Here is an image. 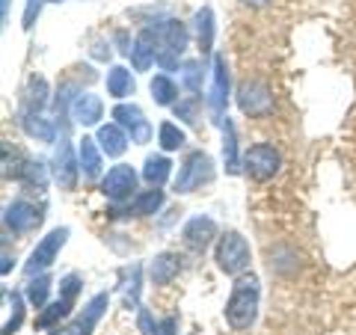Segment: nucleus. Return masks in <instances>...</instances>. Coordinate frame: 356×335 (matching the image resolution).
I'll return each mask as SVG.
<instances>
[{
    "label": "nucleus",
    "mask_w": 356,
    "mask_h": 335,
    "mask_svg": "<svg viewBox=\"0 0 356 335\" xmlns=\"http://www.w3.org/2000/svg\"><path fill=\"white\" fill-rule=\"evenodd\" d=\"M222 125V163H226L229 175L241 172V161H238V137H235V125L229 119H220Z\"/></svg>",
    "instance_id": "obj_20"
},
{
    "label": "nucleus",
    "mask_w": 356,
    "mask_h": 335,
    "mask_svg": "<svg viewBox=\"0 0 356 335\" xmlns=\"http://www.w3.org/2000/svg\"><path fill=\"white\" fill-rule=\"evenodd\" d=\"M172 110H175L178 119L187 122V125H196V119H199V95H191L187 101H175Z\"/></svg>",
    "instance_id": "obj_35"
},
{
    "label": "nucleus",
    "mask_w": 356,
    "mask_h": 335,
    "mask_svg": "<svg viewBox=\"0 0 356 335\" xmlns=\"http://www.w3.org/2000/svg\"><path fill=\"white\" fill-rule=\"evenodd\" d=\"M163 205V190L161 187H152L146 190V193H140V196H134V202L128 205L125 214H134V217H152V214H158Z\"/></svg>",
    "instance_id": "obj_22"
},
{
    "label": "nucleus",
    "mask_w": 356,
    "mask_h": 335,
    "mask_svg": "<svg viewBox=\"0 0 356 335\" xmlns=\"http://www.w3.org/2000/svg\"><path fill=\"white\" fill-rule=\"evenodd\" d=\"M51 276L48 273H39V276H30V285H27V300L33 309H44L48 303V294H51Z\"/></svg>",
    "instance_id": "obj_28"
},
{
    "label": "nucleus",
    "mask_w": 356,
    "mask_h": 335,
    "mask_svg": "<svg viewBox=\"0 0 356 335\" xmlns=\"http://www.w3.org/2000/svg\"><path fill=\"white\" fill-rule=\"evenodd\" d=\"M42 220H44L42 208L27 202V199H15V202L6 205V211H3V226H6V231H13V234L36 231L42 226Z\"/></svg>",
    "instance_id": "obj_8"
},
{
    "label": "nucleus",
    "mask_w": 356,
    "mask_h": 335,
    "mask_svg": "<svg viewBox=\"0 0 356 335\" xmlns=\"http://www.w3.org/2000/svg\"><path fill=\"white\" fill-rule=\"evenodd\" d=\"M211 178H214V161L205 152H193V154H187V161L178 170L175 193H193V190L208 184Z\"/></svg>",
    "instance_id": "obj_5"
},
{
    "label": "nucleus",
    "mask_w": 356,
    "mask_h": 335,
    "mask_svg": "<svg viewBox=\"0 0 356 335\" xmlns=\"http://www.w3.org/2000/svg\"><path fill=\"white\" fill-rule=\"evenodd\" d=\"M170 172H172V161L163 158V154H152V158H146V166H143V178H146L149 187H163Z\"/></svg>",
    "instance_id": "obj_25"
},
{
    "label": "nucleus",
    "mask_w": 356,
    "mask_h": 335,
    "mask_svg": "<svg viewBox=\"0 0 356 335\" xmlns=\"http://www.w3.org/2000/svg\"><path fill=\"white\" fill-rule=\"evenodd\" d=\"M152 98H154V104H161V107H172L178 101V86L172 83L170 74H158L152 81Z\"/></svg>",
    "instance_id": "obj_27"
},
{
    "label": "nucleus",
    "mask_w": 356,
    "mask_h": 335,
    "mask_svg": "<svg viewBox=\"0 0 356 335\" xmlns=\"http://www.w3.org/2000/svg\"><path fill=\"white\" fill-rule=\"evenodd\" d=\"M77 175H81V161H74L72 142L63 140L57 149V158H54V178L63 190H74L77 187Z\"/></svg>",
    "instance_id": "obj_12"
},
{
    "label": "nucleus",
    "mask_w": 356,
    "mask_h": 335,
    "mask_svg": "<svg viewBox=\"0 0 356 335\" xmlns=\"http://www.w3.org/2000/svg\"><path fill=\"white\" fill-rule=\"evenodd\" d=\"M65 240H69V229H65V226L48 231V234H44V238L36 243V250L30 252V259H27V264H24V273H27V276L44 273L54 261H57V255H60V250L65 247Z\"/></svg>",
    "instance_id": "obj_6"
},
{
    "label": "nucleus",
    "mask_w": 356,
    "mask_h": 335,
    "mask_svg": "<svg viewBox=\"0 0 356 335\" xmlns=\"http://www.w3.org/2000/svg\"><path fill=\"white\" fill-rule=\"evenodd\" d=\"M158 142H161L163 152H175V149H181L184 142H187V133L178 128L175 122H161V128H158Z\"/></svg>",
    "instance_id": "obj_29"
},
{
    "label": "nucleus",
    "mask_w": 356,
    "mask_h": 335,
    "mask_svg": "<svg viewBox=\"0 0 356 335\" xmlns=\"http://www.w3.org/2000/svg\"><path fill=\"white\" fill-rule=\"evenodd\" d=\"M21 128L27 131V137H36L42 142L57 140V125L48 122V119H42L39 113H21Z\"/></svg>",
    "instance_id": "obj_23"
},
{
    "label": "nucleus",
    "mask_w": 356,
    "mask_h": 335,
    "mask_svg": "<svg viewBox=\"0 0 356 335\" xmlns=\"http://www.w3.org/2000/svg\"><path fill=\"white\" fill-rule=\"evenodd\" d=\"M238 107L243 116L250 119H264L270 116L273 110V92L270 86L261 83V81H247L238 86Z\"/></svg>",
    "instance_id": "obj_7"
},
{
    "label": "nucleus",
    "mask_w": 356,
    "mask_h": 335,
    "mask_svg": "<svg viewBox=\"0 0 356 335\" xmlns=\"http://www.w3.org/2000/svg\"><path fill=\"white\" fill-rule=\"evenodd\" d=\"M102 116H104V104H102V98L92 92H81L72 101V119L77 125H98Z\"/></svg>",
    "instance_id": "obj_16"
},
{
    "label": "nucleus",
    "mask_w": 356,
    "mask_h": 335,
    "mask_svg": "<svg viewBox=\"0 0 356 335\" xmlns=\"http://www.w3.org/2000/svg\"><path fill=\"white\" fill-rule=\"evenodd\" d=\"M3 300H9V306H13V318L3 320V335H13L21 327V320H24V303H21L18 294H9V291H3Z\"/></svg>",
    "instance_id": "obj_32"
},
{
    "label": "nucleus",
    "mask_w": 356,
    "mask_h": 335,
    "mask_svg": "<svg viewBox=\"0 0 356 335\" xmlns=\"http://www.w3.org/2000/svg\"><path fill=\"white\" fill-rule=\"evenodd\" d=\"M250 259H252L250 243H247V238H243L241 231H226V234H220V238H217L214 261H217V267H220V270L226 273V276H241V273H247Z\"/></svg>",
    "instance_id": "obj_2"
},
{
    "label": "nucleus",
    "mask_w": 356,
    "mask_h": 335,
    "mask_svg": "<svg viewBox=\"0 0 356 335\" xmlns=\"http://www.w3.org/2000/svg\"><path fill=\"white\" fill-rule=\"evenodd\" d=\"M241 3H247V6H252V9H261V6H267V3H273V0H241Z\"/></svg>",
    "instance_id": "obj_39"
},
{
    "label": "nucleus",
    "mask_w": 356,
    "mask_h": 335,
    "mask_svg": "<svg viewBox=\"0 0 356 335\" xmlns=\"http://www.w3.org/2000/svg\"><path fill=\"white\" fill-rule=\"evenodd\" d=\"M51 3H63V0H51Z\"/></svg>",
    "instance_id": "obj_40"
},
{
    "label": "nucleus",
    "mask_w": 356,
    "mask_h": 335,
    "mask_svg": "<svg viewBox=\"0 0 356 335\" xmlns=\"http://www.w3.org/2000/svg\"><path fill=\"white\" fill-rule=\"evenodd\" d=\"M95 140H98V146H102V152L107 154V158H122L125 149H128V142H131V137L125 133L122 125H102Z\"/></svg>",
    "instance_id": "obj_17"
},
{
    "label": "nucleus",
    "mask_w": 356,
    "mask_h": 335,
    "mask_svg": "<svg viewBox=\"0 0 356 335\" xmlns=\"http://www.w3.org/2000/svg\"><path fill=\"white\" fill-rule=\"evenodd\" d=\"M137 323H140V332H143V335H158V329H161L158 323L152 320V315H149L146 309H140V318H137Z\"/></svg>",
    "instance_id": "obj_38"
},
{
    "label": "nucleus",
    "mask_w": 356,
    "mask_h": 335,
    "mask_svg": "<svg viewBox=\"0 0 356 335\" xmlns=\"http://www.w3.org/2000/svg\"><path fill=\"white\" fill-rule=\"evenodd\" d=\"M125 303L128 306L140 303V264H131V282L125 288Z\"/></svg>",
    "instance_id": "obj_36"
},
{
    "label": "nucleus",
    "mask_w": 356,
    "mask_h": 335,
    "mask_svg": "<svg viewBox=\"0 0 356 335\" xmlns=\"http://www.w3.org/2000/svg\"><path fill=\"white\" fill-rule=\"evenodd\" d=\"M187 39H191V33L181 21H163L158 27V65L161 69H175L178 57L184 54L187 48Z\"/></svg>",
    "instance_id": "obj_3"
},
{
    "label": "nucleus",
    "mask_w": 356,
    "mask_h": 335,
    "mask_svg": "<svg viewBox=\"0 0 356 335\" xmlns=\"http://www.w3.org/2000/svg\"><path fill=\"white\" fill-rule=\"evenodd\" d=\"M69 315H72V309L57 300V303H54V306H48V309L42 311V318H39V327H42V329H54V327H57L60 320H65Z\"/></svg>",
    "instance_id": "obj_33"
},
{
    "label": "nucleus",
    "mask_w": 356,
    "mask_h": 335,
    "mask_svg": "<svg viewBox=\"0 0 356 335\" xmlns=\"http://www.w3.org/2000/svg\"><path fill=\"white\" fill-rule=\"evenodd\" d=\"M202 81H205V65L199 60H187L181 65V83L191 89V92H202Z\"/></svg>",
    "instance_id": "obj_30"
},
{
    "label": "nucleus",
    "mask_w": 356,
    "mask_h": 335,
    "mask_svg": "<svg viewBox=\"0 0 356 335\" xmlns=\"http://www.w3.org/2000/svg\"><path fill=\"white\" fill-rule=\"evenodd\" d=\"M107 306H110V297L107 294H95L83 306L81 315L69 323V329H65V332H69V335H92L95 327H98V320H102V315L107 311Z\"/></svg>",
    "instance_id": "obj_11"
},
{
    "label": "nucleus",
    "mask_w": 356,
    "mask_h": 335,
    "mask_svg": "<svg viewBox=\"0 0 356 335\" xmlns=\"http://www.w3.org/2000/svg\"><path fill=\"white\" fill-rule=\"evenodd\" d=\"M134 190H137V172H134V166H128V163L113 166V170L102 178V193L110 202H125V199L134 196Z\"/></svg>",
    "instance_id": "obj_9"
},
{
    "label": "nucleus",
    "mask_w": 356,
    "mask_h": 335,
    "mask_svg": "<svg viewBox=\"0 0 356 335\" xmlns=\"http://www.w3.org/2000/svg\"><path fill=\"white\" fill-rule=\"evenodd\" d=\"M81 276H77V273H69V276H65L63 279V282H60V303H65V306H74V300H77V291H81Z\"/></svg>",
    "instance_id": "obj_34"
},
{
    "label": "nucleus",
    "mask_w": 356,
    "mask_h": 335,
    "mask_svg": "<svg viewBox=\"0 0 356 335\" xmlns=\"http://www.w3.org/2000/svg\"><path fill=\"white\" fill-rule=\"evenodd\" d=\"M107 95L116 98V101L134 95V77H131V72L125 69V65H113V69H110V74H107Z\"/></svg>",
    "instance_id": "obj_24"
},
{
    "label": "nucleus",
    "mask_w": 356,
    "mask_h": 335,
    "mask_svg": "<svg viewBox=\"0 0 356 335\" xmlns=\"http://www.w3.org/2000/svg\"><path fill=\"white\" fill-rule=\"evenodd\" d=\"M18 181L27 184L30 190H44V187H48V172H44V163L42 161H30L24 166V172H21Z\"/></svg>",
    "instance_id": "obj_31"
},
{
    "label": "nucleus",
    "mask_w": 356,
    "mask_h": 335,
    "mask_svg": "<svg viewBox=\"0 0 356 335\" xmlns=\"http://www.w3.org/2000/svg\"><path fill=\"white\" fill-rule=\"evenodd\" d=\"M178 273H181V259H178L175 252L154 255L152 264H149V276H152L154 285H170Z\"/></svg>",
    "instance_id": "obj_18"
},
{
    "label": "nucleus",
    "mask_w": 356,
    "mask_h": 335,
    "mask_svg": "<svg viewBox=\"0 0 356 335\" xmlns=\"http://www.w3.org/2000/svg\"><path fill=\"white\" fill-rule=\"evenodd\" d=\"M280 166H282V154L273 146H267V142H255V146L243 152V172L252 181H270L280 172Z\"/></svg>",
    "instance_id": "obj_4"
},
{
    "label": "nucleus",
    "mask_w": 356,
    "mask_h": 335,
    "mask_svg": "<svg viewBox=\"0 0 356 335\" xmlns=\"http://www.w3.org/2000/svg\"><path fill=\"white\" fill-rule=\"evenodd\" d=\"M113 119H116V125L125 128V133L131 137V142H149L152 140V125H149V119L143 116V110L137 104H116L113 107Z\"/></svg>",
    "instance_id": "obj_10"
},
{
    "label": "nucleus",
    "mask_w": 356,
    "mask_h": 335,
    "mask_svg": "<svg viewBox=\"0 0 356 335\" xmlns=\"http://www.w3.org/2000/svg\"><path fill=\"white\" fill-rule=\"evenodd\" d=\"M98 140L83 137L81 146H77V161H81V170L86 178H98L102 175V149L95 146Z\"/></svg>",
    "instance_id": "obj_19"
},
{
    "label": "nucleus",
    "mask_w": 356,
    "mask_h": 335,
    "mask_svg": "<svg viewBox=\"0 0 356 335\" xmlns=\"http://www.w3.org/2000/svg\"><path fill=\"white\" fill-rule=\"evenodd\" d=\"M44 104H48V83L42 77H33L24 98H21V113H42Z\"/></svg>",
    "instance_id": "obj_26"
},
{
    "label": "nucleus",
    "mask_w": 356,
    "mask_h": 335,
    "mask_svg": "<svg viewBox=\"0 0 356 335\" xmlns=\"http://www.w3.org/2000/svg\"><path fill=\"white\" fill-rule=\"evenodd\" d=\"M181 238H184V243H187V250L205 252V250L211 247V240L217 238V222L211 220V217H193V220H187Z\"/></svg>",
    "instance_id": "obj_14"
},
{
    "label": "nucleus",
    "mask_w": 356,
    "mask_h": 335,
    "mask_svg": "<svg viewBox=\"0 0 356 335\" xmlns=\"http://www.w3.org/2000/svg\"><path fill=\"white\" fill-rule=\"evenodd\" d=\"M154 60H158V27H146L131 44V63L137 72H149Z\"/></svg>",
    "instance_id": "obj_13"
},
{
    "label": "nucleus",
    "mask_w": 356,
    "mask_h": 335,
    "mask_svg": "<svg viewBox=\"0 0 356 335\" xmlns=\"http://www.w3.org/2000/svg\"><path fill=\"white\" fill-rule=\"evenodd\" d=\"M211 110L214 116H222V110L229 104V65H226V57L217 54L214 57V83H211Z\"/></svg>",
    "instance_id": "obj_15"
},
{
    "label": "nucleus",
    "mask_w": 356,
    "mask_h": 335,
    "mask_svg": "<svg viewBox=\"0 0 356 335\" xmlns=\"http://www.w3.org/2000/svg\"><path fill=\"white\" fill-rule=\"evenodd\" d=\"M48 3V0H27V6H24V18H21V27L24 30H33V24H36V18L42 13V6Z\"/></svg>",
    "instance_id": "obj_37"
},
{
    "label": "nucleus",
    "mask_w": 356,
    "mask_h": 335,
    "mask_svg": "<svg viewBox=\"0 0 356 335\" xmlns=\"http://www.w3.org/2000/svg\"><path fill=\"white\" fill-rule=\"evenodd\" d=\"M259 276L252 273H241L235 276V288H232V297L226 303V320L232 329H250L259 315Z\"/></svg>",
    "instance_id": "obj_1"
},
{
    "label": "nucleus",
    "mask_w": 356,
    "mask_h": 335,
    "mask_svg": "<svg viewBox=\"0 0 356 335\" xmlns=\"http://www.w3.org/2000/svg\"><path fill=\"white\" fill-rule=\"evenodd\" d=\"M193 30H196V42L202 54H208L214 48V33H217V24H214V13H211L208 6H202L199 13L193 15Z\"/></svg>",
    "instance_id": "obj_21"
}]
</instances>
